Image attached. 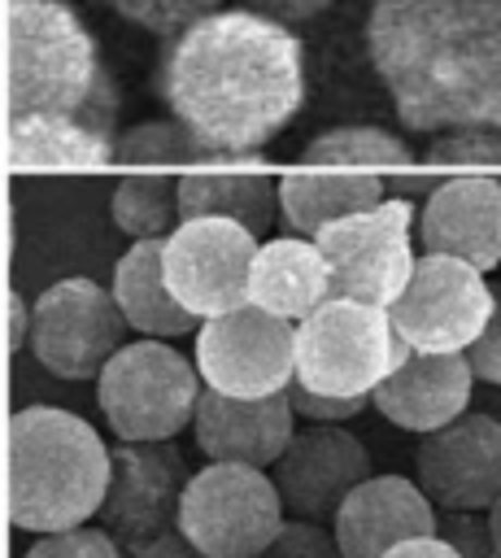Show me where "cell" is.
I'll return each mask as SVG.
<instances>
[{
  "instance_id": "obj_10",
  "label": "cell",
  "mask_w": 501,
  "mask_h": 558,
  "mask_svg": "<svg viewBox=\"0 0 501 558\" xmlns=\"http://www.w3.org/2000/svg\"><path fill=\"white\" fill-rule=\"evenodd\" d=\"M414 205L405 196H388L375 209L349 214L322 227L314 240L331 266L335 296L392 305L414 275V240H410Z\"/></svg>"
},
{
  "instance_id": "obj_34",
  "label": "cell",
  "mask_w": 501,
  "mask_h": 558,
  "mask_svg": "<svg viewBox=\"0 0 501 558\" xmlns=\"http://www.w3.org/2000/svg\"><path fill=\"white\" fill-rule=\"evenodd\" d=\"M466 357H471V366H475V379L501 388V283L492 288V318H488V327L479 331V340L466 349Z\"/></svg>"
},
{
  "instance_id": "obj_30",
  "label": "cell",
  "mask_w": 501,
  "mask_h": 558,
  "mask_svg": "<svg viewBox=\"0 0 501 558\" xmlns=\"http://www.w3.org/2000/svg\"><path fill=\"white\" fill-rule=\"evenodd\" d=\"M266 558H344V549L335 541V527L292 514V519H283V527L270 541Z\"/></svg>"
},
{
  "instance_id": "obj_6",
  "label": "cell",
  "mask_w": 501,
  "mask_h": 558,
  "mask_svg": "<svg viewBox=\"0 0 501 558\" xmlns=\"http://www.w3.org/2000/svg\"><path fill=\"white\" fill-rule=\"evenodd\" d=\"M283 497L266 466L209 462L192 471L179 506V532L209 558H266L283 527Z\"/></svg>"
},
{
  "instance_id": "obj_26",
  "label": "cell",
  "mask_w": 501,
  "mask_h": 558,
  "mask_svg": "<svg viewBox=\"0 0 501 558\" xmlns=\"http://www.w3.org/2000/svg\"><path fill=\"white\" fill-rule=\"evenodd\" d=\"M113 222L131 240H166L183 214H179V179L161 166L131 170L113 187Z\"/></svg>"
},
{
  "instance_id": "obj_3",
  "label": "cell",
  "mask_w": 501,
  "mask_h": 558,
  "mask_svg": "<svg viewBox=\"0 0 501 558\" xmlns=\"http://www.w3.org/2000/svg\"><path fill=\"white\" fill-rule=\"evenodd\" d=\"M113 480V449L100 432L61 410L26 405L9 423V519L22 532H65L100 514Z\"/></svg>"
},
{
  "instance_id": "obj_21",
  "label": "cell",
  "mask_w": 501,
  "mask_h": 558,
  "mask_svg": "<svg viewBox=\"0 0 501 558\" xmlns=\"http://www.w3.org/2000/svg\"><path fill=\"white\" fill-rule=\"evenodd\" d=\"M388 201V179L375 170L344 166H301L279 174V214L296 235H318L322 227L375 209Z\"/></svg>"
},
{
  "instance_id": "obj_15",
  "label": "cell",
  "mask_w": 501,
  "mask_h": 558,
  "mask_svg": "<svg viewBox=\"0 0 501 558\" xmlns=\"http://www.w3.org/2000/svg\"><path fill=\"white\" fill-rule=\"evenodd\" d=\"M362 480H370V453L340 423H309L305 432H292L274 462L279 497L296 519L335 523L344 497Z\"/></svg>"
},
{
  "instance_id": "obj_14",
  "label": "cell",
  "mask_w": 501,
  "mask_h": 558,
  "mask_svg": "<svg viewBox=\"0 0 501 558\" xmlns=\"http://www.w3.org/2000/svg\"><path fill=\"white\" fill-rule=\"evenodd\" d=\"M414 480L436 510H492L501 497V423L462 414L414 449Z\"/></svg>"
},
{
  "instance_id": "obj_37",
  "label": "cell",
  "mask_w": 501,
  "mask_h": 558,
  "mask_svg": "<svg viewBox=\"0 0 501 558\" xmlns=\"http://www.w3.org/2000/svg\"><path fill=\"white\" fill-rule=\"evenodd\" d=\"M383 558H462L440 532H431V536H414V541H401L396 549H388Z\"/></svg>"
},
{
  "instance_id": "obj_9",
  "label": "cell",
  "mask_w": 501,
  "mask_h": 558,
  "mask_svg": "<svg viewBox=\"0 0 501 558\" xmlns=\"http://www.w3.org/2000/svg\"><path fill=\"white\" fill-rule=\"evenodd\" d=\"M388 318L418 353H466L492 318V283L462 257L423 253Z\"/></svg>"
},
{
  "instance_id": "obj_22",
  "label": "cell",
  "mask_w": 501,
  "mask_h": 558,
  "mask_svg": "<svg viewBox=\"0 0 501 558\" xmlns=\"http://www.w3.org/2000/svg\"><path fill=\"white\" fill-rule=\"evenodd\" d=\"M9 161L13 170H96L118 161V140L83 118L22 113L9 118Z\"/></svg>"
},
{
  "instance_id": "obj_35",
  "label": "cell",
  "mask_w": 501,
  "mask_h": 558,
  "mask_svg": "<svg viewBox=\"0 0 501 558\" xmlns=\"http://www.w3.org/2000/svg\"><path fill=\"white\" fill-rule=\"evenodd\" d=\"M335 0H240V9H253V13H266L274 22H309L318 13H327Z\"/></svg>"
},
{
  "instance_id": "obj_33",
  "label": "cell",
  "mask_w": 501,
  "mask_h": 558,
  "mask_svg": "<svg viewBox=\"0 0 501 558\" xmlns=\"http://www.w3.org/2000/svg\"><path fill=\"white\" fill-rule=\"evenodd\" d=\"M288 401H292L296 418H309V423H344L370 405V397H331V392H314L301 379L288 384Z\"/></svg>"
},
{
  "instance_id": "obj_5",
  "label": "cell",
  "mask_w": 501,
  "mask_h": 558,
  "mask_svg": "<svg viewBox=\"0 0 501 558\" xmlns=\"http://www.w3.org/2000/svg\"><path fill=\"white\" fill-rule=\"evenodd\" d=\"M200 392L196 362L157 336L122 344L96 375V401L118 440H174L196 418Z\"/></svg>"
},
{
  "instance_id": "obj_2",
  "label": "cell",
  "mask_w": 501,
  "mask_h": 558,
  "mask_svg": "<svg viewBox=\"0 0 501 558\" xmlns=\"http://www.w3.org/2000/svg\"><path fill=\"white\" fill-rule=\"evenodd\" d=\"M366 57L410 131L501 126V0H370Z\"/></svg>"
},
{
  "instance_id": "obj_16",
  "label": "cell",
  "mask_w": 501,
  "mask_h": 558,
  "mask_svg": "<svg viewBox=\"0 0 501 558\" xmlns=\"http://www.w3.org/2000/svg\"><path fill=\"white\" fill-rule=\"evenodd\" d=\"M423 253H449L484 275L501 266V179L492 174H453L431 187L418 218Z\"/></svg>"
},
{
  "instance_id": "obj_19",
  "label": "cell",
  "mask_w": 501,
  "mask_h": 558,
  "mask_svg": "<svg viewBox=\"0 0 501 558\" xmlns=\"http://www.w3.org/2000/svg\"><path fill=\"white\" fill-rule=\"evenodd\" d=\"M471 388H475V366L466 353H418L414 349V357L370 392V405L388 423L427 436L466 414Z\"/></svg>"
},
{
  "instance_id": "obj_1",
  "label": "cell",
  "mask_w": 501,
  "mask_h": 558,
  "mask_svg": "<svg viewBox=\"0 0 501 558\" xmlns=\"http://www.w3.org/2000/svg\"><path fill=\"white\" fill-rule=\"evenodd\" d=\"M157 96L209 157L266 148L305 105V48L288 22L218 9L166 39Z\"/></svg>"
},
{
  "instance_id": "obj_25",
  "label": "cell",
  "mask_w": 501,
  "mask_h": 558,
  "mask_svg": "<svg viewBox=\"0 0 501 558\" xmlns=\"http://www.w3.org/2000/svg\"><path fill=\"white\" fill-rule=\"evenodd\" d=\"M183 218H235L248 231H266L279 214V179L266 170H183Z\"/></svg>"
},
{
  "instance_id": "obj_20",
  "label": "cell",
  "mask_w": 501,
  "mask_h": 558,
  "mask_svg": "<svg viewBox=\"0 0 501 558\" xmlns=\"http://www.w3.org/2000/svg\"><path fill=\"white\" fill-rule=\"evenodd\" d=\"M335 296V283H331V266L318 248V240L309 235H279V240H266L253 257V275H248V301L288 318V323H301L309 318L318 305H327Z\"/></svg>"
},
{
  "instance_id": "obj_31",
  "label": "cell",
  "mask_w": 501,
  "mask_h": 558,
  "mask_svg": "<svg viewBox=\"0 0 501 558\" xmlns=\"http://www.w3.org/2000/svg\"><path fill=\"white\" fill-rule=\"evenodd\" d=\"M22 558H122V545L105 527H65V532H44Z\"/></svg>"
},
{
  "instance_id": "obj_36",
  "label": "cell",
  "mask_w": 501,
  "mask_h": 558,
  "mask_svg": "<svg viewBox=\"0 0 501 558\" xmlns=\"http://www.w3.org/2000/svg\"><path fill=\"white\" fill-rule=\"evenodd\" d=\"M131 558H209V554H200L179 527H170V532H161L157 541H148V545H139V549H131Z\"/></svg>"
},
{
  "instance_id": "obj_38",
  "label": "cell",
  "mask_w": 501,
  "mask_h": 558,
  "mask_svg": "<svg viewBox=\"0 0 501 558\" xmlns=\"http://www.w3.org/2000/svg\"><path fill=\"white\" fill-rule=\"evenodd\" d=\"M30 327H35V305L22 292H9V349L30 344Z\"/></svg>"
},
{
  "instance_id": "obj_27",
  "label": "cell",
  "mask_w": 501,
  "mask_h": 558,
  "mask_svg": "<svg viewBox=\"0 0 501 558\" xmlns=\"http://www.w3.org/2000/svg\"><path fill=\"white\" fill-rule=\"evenodd\" d=\"M200 157H209V153L174 118L170 122L166 118H152V122L126 126L118 135V161L122 166H166V161H200Z\"/></svg>"
},
{
  "instance_id": "obj_24",
  "label": "cell",
  "mask_w": 501,
  "mask_h": 558,
  "mask_svg": "<svg viewBox=\"0 0 501 558\" xmlns=\"http://www.w3.org/2000/svg\"><path fill=\"white\" fill-rule=\"evenodd\" d=\"M301 161L309 166H344V170H375L388 179L392 192H401L405 201L423 187H431V179L423 170H414V153L405 140H396L383 126L370 122H353V126H331L322 135H314L301 148Z\"/></svg>"
},
{
  "instance_id": "obj_12",
  "label": "cell",
  "mask_w": 501,
  "mask_h": 558,
  "mask_svg": "<svg viewBox=\"0 0 501 558\" xmlns=\"http://www.w3.org/2000/svg\"><path fill=\"white\" fill-rule=\"evenodd\" d=\"M257 248V231L235 218H183L161 240L166 283L196 318L227 314L248 301Z\"/></svg>"
},
{
  "instance_id": "obj_8",
  "label": "cell",
  "mask_w": 501,
  "mask_h": 558,
  "mask_svg": "<svg viewBox=\"0 0 501 558\" xmlns=\"http://www.w3.org/2000/svg\"><path fill=\"white\" fill-rule=\"evenodd\" d=\"M196 371L227 397H274L296 379V323L244 301L196 327Z\"/></svg>"
},
{
  "instance_id": "obj_13",
  "label": "cell",
  "mask_w": 501,
  "mask_h": 558,
  "mask_svg": "<svg viewBox=\"0 0 501 558\" xmlns=\"http://www.w3.org/2000/svg\"><path fill=\"white\" fill-rule=\"evenodd\" d=\"M192 471L174 440H122L113 445V480L100 506L105 532L122 549H139L179 527V506Z\"/></svg>"
},
{
  "instance_id": "obj_18",
  "label": "cell",
  "mask_w": 501,
  "mask_h": 558,
  "mask_svg": "<svg viewBox=\"0 0 501 558\" xmlns=\"http://www.w3.org/2000/svg\"><path fill=\"white\" fill-rule=\"evenodd\" d=\"M331 527H335L344 558H383L401 541L431 536L440 527V510L418 488V480L370 475L344 497Z\"/></svg>"
},
{
  "instance_id": "obj_28",
  "label": "cell",
  "mask_w": 501,
  "mask_h": 558,
  "mask_svg": "<svg viewBox=\"0 0 501 558\" xmlns=\"http://www.w3.org/2000/svg\"><path fill=\"white\" fill-rule=\"evenodd\" d=\"M218 4L222 0H109V9L122 22H131V26H139L148 35H161V39L183 35L200 17L218 13Z\"/></svg>"
},
{
  "instance_id": "obj_4",
  "label": "cell",
  "mask_w": 501,
  "mask_h": 558,
  "mask_svg": "<svg viewBox=\"0 0 501 558\" xmlns=\"http://www.w3.org/2000/svg\"><path fill=\"white\" fill-rule=\"evenodd\" d=\"M65 113L113 131L118 83L65 0H9V118Z\"/></svg>"
},
{
  "instance_id": "obj_17",
  "label": "cell",
  "mask_w": 501,
  "mask_h": 558,
  "mask_svg": "<svg viewBox=\"0 0 501 558\" xmlns=\"http://www.w3.org/2000/svg\"><path fill=\"white\" fill-rule=\"evenodd\" d=\"M296 410L288 392L274 397H227L205 388L196 401V449L209 462H244V466H274L292 440Z\"/></svg>"
},
{
  "instance_id": "obj_7",
  "label": "cell",
  "mask_w": 501,
  "mask_h": 558,
  "mask_svg": "<svg viewBox=\"0 0 501 558\" xmlns=\"http://www.w3.org/2000/svg\"><path fill=\"white\" fill-rule=\"evenodd\" d=\"M392 349L388 305L331 296L296 323V379L331 397H370L392 375Z\"/></svg>"
},
{
  "instance_id": "obj_39",
  "label": "cell",
  "mask_w": 501,
  "mask_h": 558,
  "mask_svg": "<svg viewBox=\"0 0 501 558\" xmlns=\"http://www.w3.org/2000/svg\"><path fill=\"white\" fill-rule=\"evenodd\" d=\"M488 523H492V536H497V549H501V497L492 501V510H488Z\"/></svg>"
},
{
  "instance_id": "obj_11",
  "label": "cell",
  "mask_w": 501,
  "mask_h": 558,
  "mask_svg": "<svg viewBox=\"0 0 501 558\" xmlns=\"http://www.w3.org/2000/svg\"><path fill=\"white\" fill-rule=\"evenodd\" d=\"M126 314L96 279H61L35 301L30 349L57 379H96L126 344Z\"/></svg>"
},
{
  "instance_id": "obj_23",
  "label": "cell",
  "mask_w": 501,
  "mask_h": 558,
  "mask_svg": "<svg viewBox=\"0 0 501 558\" xmlns=\"http://www.w3.org/2000/svg\"><path fill=\"white\" fill-rule=\"evenodd\" d=\"M113 296H118L131 331H139V336L170 340V336H187L205 323L170 292L166 266H161V240H131V248L113 266Z\"/></svg>"
},
{
  "instance_id": "obj_29",
  "label": "cell",
  "mask_w": 501,
  "mask_h": 558,
  "mask_svg": "<svg viewBox=\"0 0 501 558\" xmlns=\"http://www.w3.org/2000/svg\"><path fill=\"white\" fill-rule=\"evenodd\" d=\"M431 170H479V166H501V126H457L440 131L423 157Z\"/></svg>"
},
{
  "instance_id": "obj_32",
  "label": "cell",
  "mask_w": 501,
  "mask_h": 558,
  "mask_svg": "<svg viewBox=\"0 0 501 558\" xmlns=\"http://www.w3.org/2000/svg\"><path fill=\"white\" fill-rule=\"evenodd\" d=\"M462 558H501L492 523L479 519L475 510H440V527H436Z\"/></svg>"
}]
</instances>
